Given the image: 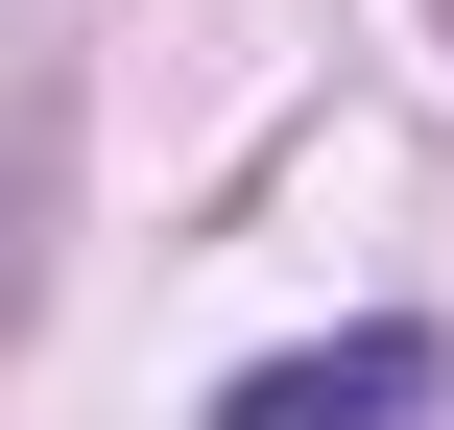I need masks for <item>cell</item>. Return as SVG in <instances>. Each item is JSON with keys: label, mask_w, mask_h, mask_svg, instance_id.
I'll return each instance as SVG.
<instances>
[{"label": "cell", "mask_w": 454, "mask_h": 430, "mask_svg": "<svg viewBox=\"0 0 454 430\" xmlns=\"http://www.w3.org/2000/svg\"><path fill=\"white\" fill-rule=\"evenodd\" d=\"M215 430H431V335H335V359H263Z\"/></svg>", "instance_id": "obj_1"}]
</instances>
